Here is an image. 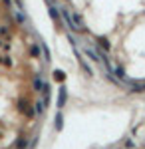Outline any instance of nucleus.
Wrapping results in <instances>:
<instances>
[{
  "label": "nucleus",
  "instance_id": "7ed1b4c3",
  "mask_svg": "<svg viewBox=\"0 0 145 149\" xmlns=\"http://www.w3.org/2000/svg\"><path fill=\"white\" fill-rule=\"evenodd\" d=\"M30 52H32L34 58H40V46H36V44H32V48H30Z\"/></svg>",
  "mask_w": 145,
  "mask_h": 149
},
{
  "label": "nucleus",
  "instance_id": "0eeeda50",
  "mask_svg": "<svg viewBox=\"0 0 145 149\" xmlns=\"http://www.w3.org/2000/svg\"><path fill=\"white\" fill-rule=\"evenodd\" d=\"M44 111V102H38L36 103V113H42Z\"/></svg>",
  "mask_w": 145,
  "mask_h": 149
},
{
  "label": "nucleus",
  "instance_id": "f03ea898",
  "mask_svg": "<svg viewBox=\"0 0 145 149\" xmlns=\"http://www.w3.org/2000/svg\"><path fill=\"white\" fill-rule=\"evenodd\" d=\"M131 88H133V92H145V84H137V81H133Z\"/></svg>",
  "mask_w": 145,
  "mask_h": 149
},
{
  "label": "nucleus",
  "instance_id": "423d86ee",
  "mask_svg": "<svg viewBox=\"0 0 145 149\" xmlns=\"http://www.w3.org/2000/svg\"><path fill=\"white\" fill-rule=\"evenodd\" d=\"M34 88H36L38 92H42V88H44V86H42V80H40V78H36V80H34Z\"/></svg>",
  "mask_w": 145,
  "mask_h": 149
},
{
  "label": "nucleus",
  "instance_id": "1a4fd4ad",
  "mask_svg": "<svg viewBox=\"0 0 145 149\" xmlns=\"http://www.w3.org/2000/svg\"><path fill=\"white\" fill-rule=\"evenodd\" d=\"M56 127H58V129H62V115H60V113L56 115Z\"/></svg>",
  "mask_w": 145,
  "mask_h": 149
},
{
  "label": "nucleus",
  "instance_id": "f257e3e1",
  "mask_svg": "<svg viewBox=\"0 0 145 149\" xmlns=\"http://www.w3.org/2000/svg\"><path fill=\"white\" fill-rule=\"evenodd\" d=\"M66 100H68V92H66V88H60V97H58V107H64V105H66Z\"/></svg>",
  "mask_w": 145,
  "mask_h": 149
},
{
  "label": "nucleus",
  "instance_id": "6e6552de",
  "mask_svg": "<svg viewBox=\"0 0 145 149\" xmlns=\"http://www.w3.org/2000/svg\"><path fill=\"white\" fill-rule=\"evenodd\" d=\"M50 14H52V18H54V20H60V18H58V12H56V8H54V6H50Z\"/></svg>",
  "mask_w": 145,
  "mask_h": 149
},
{
  "label": "nucleus",
  "instance_id": "39448f33",
  "mask_svg": "<svg viewBox=\"0 0 145 149\" xmlns=\"http://www.w3.org/2000/svg\"><path fill=\"white\" fill-rule=\"evenodd\" d=\"M54 78H56L58 81H64L66 76H64V72H62V70H56V72H54Z\"/></svg>",
  "mask_w": 145,
  "mask_h": 149
},
{
  "label": "nucleus",
  "instance_id": "20e7f679",
  "mask_svg": "<svg viewBox=\"0 0 145 149\" xmlns=\"http://www.w3.org/2000/svg\"><path fill=\"white\" fill-rule=\"evenodd\" d=\"M98 42H100V46L103 48V50H109V42H107L105 38H98Z\"/></svg>",
  "mask_w": 145,
  "mask_h": 149
}]
</instances>
